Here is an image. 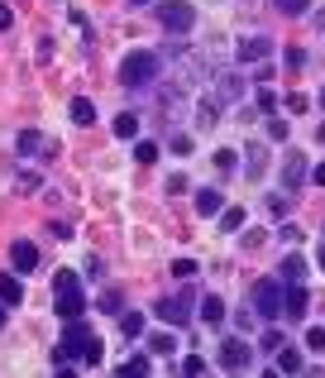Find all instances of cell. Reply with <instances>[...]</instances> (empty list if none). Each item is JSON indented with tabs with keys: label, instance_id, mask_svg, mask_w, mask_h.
Here are the masks:
<instances>
[{
	"label": "cell",
	"instance_id": "cell-37",
	"mask_svg": "<svg viewBox=\"0 0 325 378\" xmlns=\"http://www.w3.org/2000/svg\"><path fill=\"white\" fill-rule=\"evenodd\" d=\"M287 67L302 72V67H306V53H302V48H287Z\"/></svg>",
	"mask_w": 325,
	"mask_h": 378
},
{
	"label": "cell",
	"instance_id": "cell-29",
	"mask_svg": "<svg viewBox=\"0 0 325 378\" xmlns=\"http://www.w3.org/2000/svg\"><path fill=\"white\" fill-rule=\"evenodd\" d=\"M268 211H273V216H287V211H292V191H282V196H268Z\"/></svg>",
	"mask_w": 325,
	"mask_h": 378
},
{
	"label": "cell",
	"instance_id": "cell-2",
	"mask_svg": "<svg viewBox=\"0 0 325 378\" xmlns=\"http://www.w3.org/2000/svg\"><path fill=\"white\" fill-rule=\"evenodd\" d=\"M158 72H163V58L158 53H148V48H139V53H124V63H120V87H148V82H158Z\"/></svg>",
	"mask_w": 325,
	"mask_h": 378
},
{
	"label": "cell",
	"instance_id": "cell-41",
	"mask_svg": "<svg viewBox=\"0 0 325 378\" xmlns=\"http://www.w3.org/2000/svg\"><path fill=\"white\" fill-rule=\"evenodd\" d=\"M311 182H316V187H325V163H316V173H311Z\"/></svg>",
	"mask_w": 325,
	"mask_h": 378
},
{
	"label": "cell",
	"instance_id": "cell-21",
	"mask_svg": "<svg viewBox=\"0 0 325 378\" xmlns=\"http://www.w3.org/2000/svg\"><path fill=\"white\" fill-rule=\"evenodd\" d=\"M201 321H206V326H220V321H225V302H220V297H201Z\"/></svg>",
	"mask_w": 325,
	"mask_h": 378
},
{
	"label": "cell",
	"instance_id": "cell-12",
	"mask_svg": "<svg viewBox=\"0 0 325 378\" xmlns=\"http://www.w3.org/2000/svg\"><path fill=\"white\" fill-rule=\"evenodd\" d=\"M216 101L220 105H234V101H239V96H244V82H239V77H234V72H216Z\"/></svg>",
	"mask_w": 325,
	"mask_h": 378
},
{
	"label": "cell",
	"instance_id": "cell-18",
	"mask_svg": "<svg viewBox=\"0 0 325 378\" xmlns=\"http://www.w3.org/2000/svg\"><path fill=\"white\" fill-rule=\"evenodd\" d=\"M72 125H82V129H91V125H96V105H91L87 96H77V101H72Z\"/></svg>",
	"mask_w": 325,
	"mask_h": 378
},
{
	"label": "cell",
	"instance_id": "cell-22",
	"mask_svg": "<svg viewBox=\"0 0 325 378\" xmlns=\"http://www.w3.org/2000/svg\"><path fill=\"white\" fill-rule=\"evenodd\" d=\"M19 154H24V158L43 154V134H38V129H24V134H19Z\"/></svg>",
	"mask_w": 325,
	"mask_h": 378
},
{
	"label": "cell",
	"instance_id": "cell-7",
	"mask_svg": "<svg viewBox=\"0 0 325 378\" xmlns=\"http://www.w3.org/2000/svg\"><path fill=\"white\" fill-rule=\"evenodd\" d=\"M249 364H254V350H249V345H244L239 335H229V340L220 345V369H229V374L239 369V374H244Z\"/></svg>",
	"mask_w": 325,
	"mask_h": 378
},
{
	"label": "cell",
	"instance_id": "cell-45",
	"mask_svg": "<svg viewBox=\"0 0 325 378\" xmlns=\"http://www.w3.org/2000/svg\"><path fill=\"white\" fill-rule=\"evenodd\" d=\"M129 5H148V0H129Z\"/></svg>",
	"mask_w": 325,
	"mask_h": 378
},
{
	"label": "cell",
	"instance_id": "cell-38",
	"mask_svg": "<svg viewBox=\"0 0 325 378\" xmlns=\"http://www.w3.org/2000/svg\"><path fill=\"white\" fill-rule=\"evenodd\" d=\"M268 134H273V139H287V120H278V115H268Z\"/></svg>",
	"mask_w": 325,
	"mask_h": 378
},
{
	"label": "cell",
	"instance_id": "cell-43",
	"mask_svg": "<svg viewBox=\"0 0 325 378\" xmlns=\"http://www.w3.org/2000/svg\"><path fill=\"white\" fill-rule=\"evenodd\" d=\"M5 321H10V316H5V302H0V330H5Z\"/></svg>",
	"mask_w": 325,
	"mask_h": 378
},
{
	"label": "cell",
	"instance_id": "cell-33",
	"mask_svg": "<svg viewBox=\"0 0 325 378\" xmlns=\"http://www.w3.org/2000/svg\"><path fill=\"white\" fill-rule=\"evenodd\" d=\"M282 345H287V340H282V330H263V350H268V355H278Z\"/></svg>",
	"mask_w": 325,
	"mask_h": 378
},
{
	"label": "cell",
	"instance_id": "cell-44",
	"mask_svg": "<svg viewBox=\"0 0 325 378\" xmlns=\"http://www.w3.org/2000/svg\"><path fill=\"white\" fill-rule=\"evenodd\" d=\"M316 24H321V29H325V10H321V14H316Z\"/></svg>",
	"mask_w": 325,
	"mask_h": 378
},
{
	"label": "cell",
	"instance_id": "cell-34",
	"mask_svg": "<svg viewBox=\"0 0 325 378\" xmlns=\"http://www.w3.org/2000/svg\"><path fill=\"white\" fill-rule=\"evenodd\" d=\"M192 273H197V264H192V259H177V264H172V278H182V283H187Z\"/></svg>",
	"mask_w": 325,
	"mask_h": 378
},
{
	"label": "cell",
	"instance_id": "cell-42",
	"mask_svg": "<svg viewBox=\"0 0 325 378\" xmlns=\"http://www.w3.org/2000/svg\"><path fill=\"white\" fill-rule=\"evenodd\" d=\"M316 264H321V269H325V244H321V249H316Z\"/></svg>",
	"mask_w": 325,
	"mask_h": 378
},
{
	"label": "cell",
	"instance_id": "cell-1",
	"mask_svg": "<svg viewBox=\"0 0 325 378\" xmlns=\"http://www.w3.org/2000/svg\"><path fill=\"white\" fill-rule=\"evenodd\" d=\"M67 359H77V364H87V369H96L101 364V335L96 330H87L82 326V316L77 321H67V330H63V345H58Z\"/></svg>",
	"mask_w": 325,
	"mask_h": 378
},
{
	"label": "cell",
	"instance_id": "cell-40",
	"mask_svg": "<svg viewBox=\"0 0 325 378\" xmlns=\"http://www.w3.org/2000/svg\"><path fill=\"white\" fill-rule=\"evenodd\" d=\"M10 24H14V14H10V5H0V34H5Z\"/></svg>",
	"mask_w": 325,
	"mask_h": 378
},
{
	"label": "cell",
	"instance_id": "cell-8",
	"mask_svg": "<svg viewBox=\"0 0 325 378\" xmlns=\"http://www.w3.org/2000/svg\"><path fill=\"white\" fill-rule=\"evenodd\" d=\"M311 178V168H306V154H287V163H282V187L287 191H302V182Z\"/></svg>",
	"mask_w": 325,
	"mask_h": 378
},
{
	"label": "cell",
	"instance_id": "cell-20",
	"mask_svg": "<svg viewBox=\"0 0 325 378\" xmlns=\"http://www.w3.org/2000/svg\"><path fill=\"white\" fill-rule=\"evenodd\" d=\"M120 335H124V340L144 335V311H120Z\"/></svg>",
	"mask_w": 325,
	"mask_h": 378
},
{
	"label": "cell",
	"instance_id": "cell-23",
	"mask_svg": "<svg viewBox=\"0 0 325 378\" xmlns=\"http://www.w3.org/2000/svg\"><path fill=\"white\" fill-rule=\"evenodd\" d=\"M148 350H153V355H172V350H177V335H172V330H158V335H148Z\"/></svg>",
	"mask_w": 325,
	"mask_h": 378
},
{
	"label": "cell",
	"instance_id": "cell-30",
	"mask_svg": "<svg viewBox=\"0 0 325 378\" xmlns=\"http://www.w3.org/2000/svg\"><path fill=\"white\" fill-rule=\"evenodd\" d=\"M273 5H278L282 14H292V19H297V14H306V5H311V0H273Z\"/></svg>",
	"mask_w": 325,
	"mask_h": 378
},
{
	"label": "cell",
	"instance_id": "cell-24",
	"mask_svg": "<svg viewBox=\"0 0 325 378\" xmlns=\"http://www.w3.org/2000/svg\"><path fill=\"white\" fill-rule=\"evenodd\" d=\"M148 369H153V359H148V355H129V359L120 364V374H148Z\"/></svg>",
	"mask_w": 325,
	"mask_h": 378
},
{
	"label": "cell",
	"instance_id": "cell-4",
	"mask_svg": "<svg viewBox=\"0 0 325 378\" xmlns=\"http://www.w3.org/2000/svg\"><path fill=\"white\" fill-rule=\"evenodd\" d=\"M282 278H258L254 283V316L258 321H278V311H282Z\"/></svg>",
	"mask_w": 325,
	"mask_h": 378
},
{
	"label": "cell",
	"instance_id": "cell-35",
	"mask_svg": "<svg viewBox=\"0 0 325 378\" xmlns=\"http://www.w3.org/2000/svg\"><path fill=\"white\" fill-rule=\"evenodd\" d=\"M258 110H263V115H273V110H278V96L268 92V87H263V92H258Z\"/></svg>",
	"mask_w": 325,
	"mask_h": 378
},
{
	"label": "cell",
	"instance_id": "cell-17",
	"mask_svg": "<svg viewBox=\"0 0 325 378\" xmlns=\"http://www.w3.org/2000/svg\"><path fill=\"white\" fill-rule=\"evenodd\" d=\"M0 302H5V306H19V302H24V283L10 278V273H0Z\"/></svg>",
	"mask_w": 325,
	"mask_h": 378
},
{
	"label": "cell",
	"instance_id": "cell-19",
	"mask_svg": "<svg viewBox=\"0 0 325 378\" xmlns=\"http://www.w3.org/2000/svg\"><path fill=\"white\" fill-rule=\"evenodd\" d=\"M115 134H120V139H139V115H134V110H120V115H115Z\"/></svg>",
	"mask_w": 325,
	"mask_h": 378
},
{
	"label": "cell",
	"instance_id": "cell-15",
	"mask_svg": "<svg viewBox=\"0 0 325 378\" xmlns=\"http://www.w3.org/2000/svg\"><path fill=\"white\" fill-rule=\"evenodd\" d=\"M220 211H225V196H220L216 187L197 191V216H220Z\"/></svg>",
	"mask_w": 325,
	"mask_h": 378
},
{
	"label": "cell",
	"instance_id": "cell-6",
	"mask_svg": "<svg viewBox=\"0 0 325 378\" xmlns=\"http://www.w3.org/2000/svg\"><path fill=\"white\" fill-rule=\"evenodd\" d=\"M153 14H158V24H163L168 34H187V29L197 24V5H187V0H163Z\"/></svg>",
	"mask_w": 325,
	"mask_h": 378
},
{
	"label": "cell",
	"instance_id": "cell-32",
	"mask_svg": "<svg viewBox=\"0 0 325 378\" xmlns=\"http://www.w3.org/2000/svg\"><path fill=\"white\" fill-rule=\"evenodd\" d=\"M306 350L325 355V330H321V326H311V330H306Z\"/></svg>",
	"mask_w": 325,
	"mask_h": 378
},
{
	"label": "cell",
	"instance_id": "cell-26",
	"mask_svg": "<svg viewBox=\"0 0 325 378\" xmlns=\"http://www.w3.org/2000/svg\"><path fill=\"white\" fill-rule=\"evenodd\" d=\"M134 158H139V163H158V144H153V139H139V144H134Z\"/></svg>",
	"mask_w": 325,
	"mask_h": 378
},
{
	"label": "cell",
	"instance_id": "cell-39",
	"mask_svg": "<svg viewBox=\"0 0 325 378\" xmlns=\"http://www.w3.org/2000/svg\"><path fill=\"white\" fill-rule=\"evenodd\" d=\"M287 110H297V115H302V110H311V101L297 92V96H287Z\"/></svg>",
	"mask_w": 325,
	"mask_h": 378
},
{
	"label": "cell",
	"instance_id": "cell-25",
	"mask_svg": "<svg viewBox=\"0 0 325 378\" xmlns=\"http://www.w3.org/2000/svg\"><path fill=\"white\" fill-rule=\"evenodd\" d=\"M216 110H220V101H201V105H197V125L211 129V125H216Z\"/></svg>",
	"mask_w": 325,
	"mask_h": 378
},
{
	"label": "cell",
	"instance_id": "cell-14",
	"mask_svg": "<svg viewBox=\"0 0 325 378\" xmlns=\"http://www.w3.org/2000/svg\"><path fill=\"white\" fill-rule=\"evenodd\" d=\"M278 278H282V283H302V278H306V259H302V254H287V259L278 264Z\"/></svg>",
	"mask_w": 325,
	"mask_h": 378
},
{
	"label": "cell",
	"instance_id": "cell-27",
	"mask_svg": "<svg viewBox=\"0 0 325 378\" xmlns=\"http://www.w3.org/2000/svg\"><path fill=\"white\" fill-rule=\"evenodd\" d=\"M220 225H225V230H239V225H244V206H225V211H220Z\"/></svg>",
	"mask_w": 325,
	"mask_h": 378
},
{
	"label": "cell",
	"instance_id": "cell-13",
	"mask_svg": "<svg viewBox=\"0 0 325 378\" xmlns=\"http://www.w3.org/2000/svg\"><path fill=\"white\" fill-rule=\"evenodd\" d=\"M273 369H282V374H302V369H306V359H302V350L282 345V350L273 355Z\"/></svg>",
	"mask_w": 325,
	"mask_h": 378
},
{
	"label": "cell",
	"instance_id": "cell-11",
	"mask_svg": "<svg viewBox=\"0 0 325 378\" xmlns=\"http://www.w3.org/2000/svg\"><path fill=\"white\" fill-rule=\"evenodd\" d=\"M10 259H14V273H34V264H38V249H34L29 240H14V244H10Z\"/></svg>",
	"mask_w": 325,
	"mask_h": 378
},
{
	"label": "cell",
	"instance_id": "cell-9",
	"mask_svg": "<svg viewBox=\"0 0 325 378\" xmlns=\"http://www.w3.org/2000/svg\"><path fill=\"white\" fill-rule=\"evenodd\" d=\"M282 316H292V321H302V316H306V287H302V283L282 287Z\"/></svg>",
	"mask_w": 325,
	"mask_h": 378
},
{
	"label": "cell",
	"instance_id": "cell-10",
	"mask_svg": "<svg viewBox=\"0 0 325 378\" xmlns=\"http://www.w3.org/2000/svg\"><path fill=\"white\" fill-rule=\"evenodd\" d=\"M234 58H239V63H268V58H273V43H268V39H244Z\"/></svg>",
	"mask_w": 325,
	"mask_h": 378
},
{
	"label": "cell",
	"instance_id": "cell-28",
	"mask_svg": "<svg viewBox=\"0 0 325 378\" xmlns=\"http://www.w3.org/2000/svg\"><path fill=\"white\" fill-rule=\"evenodd\" d=\"M120 302H124L120 287H106V292H101V311H120Z\"/></svg>",
	"mask_w": 325,
	"mask_h": 378
},
{
	"label": "cell",
	"instance_id": "cell-3",
	"mask_svg": "<svg viewBox=\"0 0 325 378\" xmlns=\"http://www.w3.org/2000/svg\"><path fill=\"white\" fill-rule=\"evenodd\" d=\"M53 287H58V316H63V321H77V316L87 311V297H82V278H77L72 269H63V273L53 278Z\"/></svg>",
	"mask_w": 325,
	"mask_h": 378
},
{
	"label": "cell",
	"instance_id": "cell-5",
	"mask_svg": "<svg viewBox=\"0 0 325 378\" xmlns=\"http://www.w3.org/2000/svg\"><path fill=\"white\" fill-rule=\"evenodd\" d=\"M192 306H197V292L192 287H182V297H158V321H168L172 330H182L187 321H192Z\"/></svg>",
	"mask_w": 325,
	"mask_h": 378
},
{
	"label": "cell",
	"instance_id": "cell-16",
	"mask_svg": "<svg viewBox=\"0 0 325 378\" xmlns=\"http://www.w3.org/2000/svg\"><path fill=\"white\" fill-rule=\"evenodd\" d=\"M244 158H249V163H244V173H249V178H263V173H268V149H263V144H249V154H244Z\"/></svg>",
	"mask_w": 325,
	"mask_h": 378
},
{
	"label": "cell",
	"instance_id": "cell-36",
	"mask_svg": "<svg viewBox=\"0 0 325 378\" xmlns=\"http://www.w3.org/2000/svg\"><path fill=\"white\" fill-rule=\"evenodd\" d=\"M216 168H220V173H234V149H220V154H216Z\"/></svg>",
	"mask_w": 325,
	"mask_h": 378
},
{
	"label": "cell",
	"instance_id": "cell-31",
	"mask_svg": "<svg viewBox=\"0 0 325 378\" xmlns=\"http://www.w3.org/2000/svg\"><path fill=\"white\" fill-rule=\"evenodd\" d=\"M182 374H187V378L206 374V359H201V355H187V359H182Z\"/></svg>",
	"mask_w": 325,
	"mask_h": 378
}]
</instances>
